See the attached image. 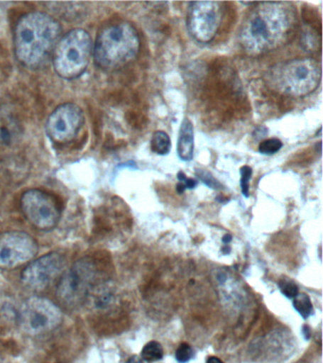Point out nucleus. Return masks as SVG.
Returning a JSON list of instances; mask_svg holds the SVG:
<instances>
[{
  "instance_id": "obj_1",
  "label": "nucleus",
  "mask_w": 323,
  "mask_h": 363,
  "mask_svg": "<svg viewBox=\"0 0 323 363\" xmlns=\"http://www.w3.org/2000/svg\"><path fill=\"white\" fill-rule=\"evenodd\" d=\"M296 22L289 2H255L239 28V43L246 54L258 56L283 44Z\"/></svg>"
},
{
  "instance_id": "obj_2",
  "label": "nucleus",
  "mask_w": 323,
  "mask_h": 363,
  "mask_svg": "<svg viewBox=\"0 0 323 363\" xmlns=\"http://www.w3.org/2000/svg\"><path fill=\"white\" fill-rule=\"evenodd\" d=\"M58 20L42 11L24 14L15 30V50L18 61L35 68L43 64L60 39Z\"/></svg>"
},
{
  "instance_id": "obj_3",
  "label": "nucleus",
  "mask_w": 323,
  "mask_h": 363,
  "mask_svg": "<svg viewBox=\"0 0 323 363\" xmlns=\"http://www.w3.org/2000/svg\"><path fill=\"white\" fill-rule=\"evenodd\" d=\"M141 50L138 30L129 22L107 26L93 45V58L99 67L114 70L137 58Z\"/></svg>"
},
{
  "instance_id": "obj_4",
  "label": "nucleus",
  "mask_w": 323,
  "mask_h": 363,
  "mask_svg": "<svg viewBox=\"0 0 323 363\" xmlns=\"http://www.w3.org/2000/svg\"><path fill=\"white\" fill-rule=\"evenodd\" d=\"M322 82V65L310 57L288 60L269 67L266 82L272 90L292 98L314 93Z\"/></svg>"
},
{
  "instance_id": "obj_5",
  "label": "nucleus",
  "mask_w": 323,
  "mask_h": 363,
  "mask_svg": "<svg viewBox=\"0 0 323 363\" xmlns=\"http://www.w3.org/2000/svg\"><path fill=\"white\" fill-rule=\"evenodd\" d=\"M93 52L92 37L83 28H75L59 39L53 50V67L61 78L80 77L89 67Z\"/></svg>"
},
{
  "instance_id": "obj_6",
  "label": "nucleus",
  "mask_w": 323,
  "mask_h": 363,
  "mask_svg": "<svg viewBox=\"0 0 323 363\" xmlns=\"http://www.w3.org/2000/svg\"><path fill=\"white\" fill-rule=\"evenodd\" d=\"M19 325L31 334H42L55 330L63 320L60 308L53 301L33 296L22 303L16 314Z\"/></svg>"
},
{
  "instance_id": "obj_7",
  "label": "nucleus",
  "mask_w": 323,
  "mask_h": 363,
  "mask_svg": "<svg viewBox=\"0 0 323 363\" xmlns=\"http://www.w3.org/2000/svg\"><path fill=\"white\" fill-rule=\"evenodd\" d=\"M21 206L28 221L41 231L55 229L60 221V204L55 196L44 190H27L22 195Z\"/></svg>"
},
{
  "instance_id": "obj_8",
  "label": "nucleus",
  "mask_w": 323,
  "mask_h": 363,
  "mask_svg": "<svg viewBox=\"0 0 323 363\" xmlns=\"http://www.w3.org/2000/svg\"><path fill=\"white\" fill-rule=\"evenodd\" d=\"M96 267L86 258L64 272L58 286V299L66 306H77L86 299L95 280Z\"/></svg>"
},
{
  "instance_id": "obj_9",
  "label": "nucleus",
  "mask_w": 323,
  "mask_h": 363,
  "mask_svg": "<svg viewBox=\"0 0 323 363\" xmlns=\"http://www.w3.org/2000/svg\"><path fill=\"white\" fill-rule=\"evenodd\" d=\"M223 20V3L195 1L190 3L186 25L189 33L197 42L207 44L217 36Z\"/></svg>"
},
{
  "instance_id": "obj_10",
  "label": "nucleus",
  "mask_w": 323,
  "mask_h": 363,
  "mask_svg": "<svg viewBox=\"0 0 323 363\" xmlns=\"http://www.w3.org/2000/svg\"><path fill=\"white\" fill-rule=\"evenodd\" d=\"M38 244L28 233L10 231L0 234V269H13L29 262L38 255Z\"/></svg>"
},
{
  "instance_id": "obj_11",
  "label": "nucleus",
  "mask_w": 323,
  "mask_h": 363,
  "mask_svg": "<svg viewBox=\"0 0 323 363\" xmlns=\"http://www.w3.org/2000/svg\"><path fill=\"white\" fill-rule=\"evenodd\" d=\"M84 121L83 110L78 105L70 102L59 105L48 118L47 135L55 143H70L80 133Z\"/></svg>"
},
{
  "instance_id": "obj_12",
  "label": "nucleus",
  "mask_w": 323,
  "mask_h": 363,
  "mask_svg": "<svg viewBox=\"0 0 323 363\" xmlns=\"http://www.w3.org/2000/svg\"><path fill=\"white\" fill-rule=\"evenodd\" d=\"M65 258L59 252H49L25 267L21 274L23 285L35 291H44L61 274Z\"/></svg>"
},
{
  "instance_id": "obj_13",
  "label": "nucleus",
  "mask_w": 323,
  "mask_h": 363,
  "mask_svg": "<svg viewBox=\"0 0 323 363\" xmlns=\"http://www.w3.org/2000/svg\"><path fill=\"white\" fill-rule=\"evenodd\" d=\"M177 152L178 157L184 162L194 159L195 130L194 124L188 118L183 119L178 132Z\"/></svg>"
},
{
  "instance_id": "obj_14",
  "label": "nucleus",
  "mask_w": 323,
  "mask_h": 363,
  "mask_svg": "<svg viewBox=\"0 0 323 363\" xmlns=\"http://www.w3.org/2000/svg\"><path fill=\"white\" fill-rule=\"evenodd\" d=\"M151 150L155 155L165 156L169 155L172 149V142L168 133L163 130H157L153 133L151 139Z\"/></svg>"
},
{
  "instance_id": "obj_15",
  "label": "nucleus",
  "mask_w": 323,
  "mask_h": 363,
  "mask_svg": "<svg viewBox=\"0 0 323 363\" xmlns=\"http://www.w3.org/2000/svg\"><path fill=\"white\" fill-rule=\"evenodd\" d=\"M164 357L163 345L157 340H151L143 346L141 353V359L144 362L152 363L160 362Z\"/></svg>"
},
{
  "instance_id": "obj_16",
  "label": "nucleus",
  "mask_w": 323,
  "mask_h": 363,
  "mask_svg": "<svg viewBox=\"0 0 323 363\" xmlns=\"http://www.w3.org/2000/svg\"><path fill=\"white\" fill-rule=\"evenodd\" d=\"M293 308L296 309L297 313L303 319H308L314 311L313 303H312L310 297L305 294H299L294 298Z\"/></svg>"
},
{
  "instance_id": "obj_17",
  "label": "nucleus",
  "mask_w": 323,
  "mask_h": 363,
  "mask_svg": "<svg viewBox=\"0 0 323 363\" xmlns=\"http://www.w3.org/2000/svg\"><path fill=\"white\" fill-rule=\"evenodd\" d=\"M283 146V142L280 141L279 138H268L261 142L259 147H258V150H259V152L262 153V155H272L280 152Z\"/></svg>"
},
{
  "instance_id": "obj_18",
  "label": "nucleus",
  "mask_w": 323,
  "mask_h": 363,
  "mask_svg": "<svg viewBox=\"0 0 323 363\" xmlns=\"http://www.w3.org/2000/svg\"><path fill=\"white\" fill-rule=\"evenodd\" d=\"M278 286H279L280 292L289 299H294L300 294L299 286L296 285L293 280L289 279V278L285 277L280 279Z\"/></svg>"
},
{
  "instance_id": "obj_19",
  "label": "nucleus",
  "mask_w": 323,
  "mask_h": 363,
  "mask_svg": "<svg viewBox=\"0 0 323 363\" xmlns=\"http://www.w3.org/2000/svg\"><path fill=\"white\" fill-rule=\"evenodd\" d=\"M195 174H197V177L199 179L200 181H202L209 189L214 190L223 189L222 184H221L208 170L198 169L195 170Z\"/></svg>"
},
{
  "instance_id": "obj_20",
  "label": "nucleus",
  "mask_w": 323,
  "mask_h": 363,
  "mask_svg": "<svg viewBox=\"0 0 323 363\" xmlns=\"http://www.w3.org/2000/svg\"><path fill=\"white\" fill-rule=\"evenodd\" d=\"M194 357V348L187 342L181 343L175 351V359L178 363H188Z\"/></svg>"
},
{
  "instance_id": "obj_21",
  "label": "nucleus",
  "mask_w": 323,
  "mask_h": 363,
  "mask_svg": "<svg viewBox=\"0 0 323 363\" xmlns=\"http://www.w3.org/2000/svg\"><path fill=\"white\" fill-rule=\"evenodd\" d=\"M252 172H253V169L249 166H243L240 169L241 190H242L243 195L245 196L246 198L249 197V181H251L252 177Z\"/></svg>"
},
{
  "instance_id": "obj_22",
  "label": "nucleus",
  "mask_w": 323,
  "mask_h": 363,
  "mask_svg": "<svg viewBox=\"0 0 323 363\" xmlns=\"http://www.w3.org/2000/svg\"><path fill=\"white\" fill-rule=\"evenodd\" d=\"M177 177L178 182L182 183L184 186L186 187V189H194L197 186V180H195L194 178L187 177V176L184 174L183 172H178Z\"/></svg>"
},
{
  "instance_id": "obj_23",
  "label": "nucleus",
  "mask_w": 323,
  "mask_h": 363,
  "mask_svg": "<svg viewBox=\"0 0 323 363\" xmlns=\"http://www.w3.org/2000/svg\"><path fill=\"white\" fill-rule=\"evenodd\" d=\"M302 334H303V336H305V340H309L310 339L311 337V335H312V331H311V328H309L308 325H305L303 326L302 328Z\"/></svg>"
},
{
  "instance_id": "obj_24",
  "label": "nucleus",
  "mask_w": 323,
  "mask_h": 363,
  "mask_svg": "<svg viewBox=\"0 0 323 363\" xmlns=\"http://www.w3.org/2000/svg\"><path fill=\"white\" fill-rule=\"evenodd\" d=\"M126 363H143V359H141V357H138V356H133L130 357Z\"/></svg>"
},
{
  "instance_id": "obj_25",
  "label": "nucleus",
  "mask_w": 323,
  "mask_h": 363,
  "mask_svg": "<svg viewBox=\"0 0 323 363\" xmlns=\"http://www.w3.org/2000/svg\"><path fill=\"white\" fill-rule=\"evenodd\" d=\"M206 363H224L222 359L217 357H209Z\"/></svg>"
},
{
  "instance_id": "obj_26",
  "label": "nucleus",
  "mask_w": 323,
  "mask_h": 363,
  "mask_svg": "<svg viewBox=\"0 0 323 363\" xmlns=\"http://www.w3.org/2000/svg\"><path fill=\"white\" fill-rule=\"evenodd\" d=\"M222 240L224 244H229L232 240V237L231 235H224Z\"/></svg>"
}]
</instances>
